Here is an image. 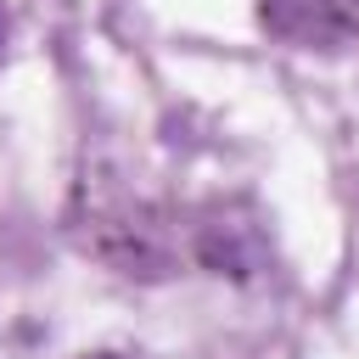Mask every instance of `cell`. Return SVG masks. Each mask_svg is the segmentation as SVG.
I'll return each mask as SVG.
<instances>
[{
    "mask_svg": "<svg viewBox=\"0 0 359 359\" xmlns=\"http://www.w3.org/2000/svg\"><path fill=\"white\" fill-rule=\"evenodd\" d=\"M258 22L292 50L359 45V0H258Z\"/></svg>",
    "mask_w": 359,
    "mask_h": 359,
    "instance_id": "cell-1",
    "label": "cell"
}]
</instances>
